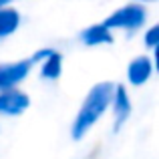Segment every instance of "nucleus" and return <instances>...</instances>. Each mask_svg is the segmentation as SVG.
<instances>
[{
  "mask_svg": "<svg viewBox=\"0 0 159 159\" xmlns=\"http://www.w3.org/2000/svg\"><path fill=\"white\" fill-rule=\"evenodd\" d=\"M113 89H115L113 81H99L89 87V91L85 93V97H83L77 113L73 115V121H70V127H69V135L73 141L79 143V141L87 139L89 133L107 117Z\"/></svg>",
  "mask_w": 159,
  "mask_h": 159,
  "instance_id": "1",
  "label": "nucleus"
},
{
  "mask_svg": "<svg viewBox=\"0 0 159 159\" xmlns=\"http://www.w3.org/2000/svg\"><path fill=\"white\" fill-rule=\"evenodd\" d=\"M103 22L113 32H121L125 36H135L149 22V6L135 4V2H125L109 12L103 18Z\"/></svg>",
  "mask_w": 159,
  "mask_h": 159,
  "instance_id": "2",
  "label": "nucleus"
},
{
  "mask_svg": "<svg viewBox=\"0 0 159 159\" xmlns=\"http://www.w3.org/2000/svg\"><path fill=\"white\" fill-rule=\"evenodd\" d=\"M34 61V73L43 83H57L65 69V57L54 47H40L30 54Z\"/></svg>",
  "mask_w": 159,
  "mask_h": 159,
  "instance_id": "3",
  "label": "nucleus"
},
{
  "mask_svg": "<svg viewBox=\"0 0 159 159\" xmlns=\"http://www.w3.org/2000/svg\"><path fill=\"white\" fill-rule=\"evenodd\" d=\"M135 105H133L131 93H129L125 83H115L113 89V97H111V105H109V113L111 115V133H121L123 127L131 121Z\"/></svg>",
  "mask_w": 159,
  "mask_h": 159,
  "instance_id": "4",
  "label": "nucleus"
},
{
  "mask_svg": "<svg viewBox=\"0 0 159 159\" xmlns=\"http://www.w3.org/2000/svg\"><path fill=\"white\" fill-rule=\"evenodd\" d=\"M34 73V61L32 57H22L14 61L0 62V91L22 87Z\"/></svg>",
  "mask_w": 159,
  "mask_h": 159,
  "instance_id": "5",
  "label": "nucleus"
},
{
  "mask_svg": "<svg viewBox=\"0 0 159 159\" xmlns=\"http://www.w3.org/2000/svg\"><path fill=\"white\" fill-rule=\"evenodd\" d=\"M153 75H155V54L151 52L135 54L127 62V69H125V85L133 87V89H141L153 79Z\"/></svg>",
  "mask_w": 159,
  "mask_h": 159,
  "instance_id": "6",
  "label": "nucleus"
},
{
  "mask_svg": "<svg viewBox=\"0 0 159 159\" xmlns=\"http://www.w3.org/2000/svg\"><path fill=\"white\" fill-rule=\"evenodd\" d=\"M30 95L22 87L0 91V119H16L30 109Z\"/></svg>",
  "mask_w": 159,
  "mask_h": 159,
  "instance_id": "7",
  "label": "nucleus"
},
{
  "mask_svg": "<svg viewBox=\"0 0 159 159\" xmlns=\"http://www.w3.org/2000/svg\"><path fill=\"white\" fill-rule=\"evenodd\" d=\"M77 40L87 48L109 47V44L115 43V32L101 20V22H91L87 26H83L77 34Z\"/></svg>",
  "mask_w": 159,
  "mask_h": 159,
  "instance_id": "8",
  "label": "nucleus"
},
{
  "mask_svg": "<svg viewBox=\"0 0 159 159\" xmlns=\"http://www.w3.org/2000/svg\"><path fill=\"white\" fill-rule=\"evenodd\" d=\"M20 26H22V12L18 6L10 4L0 8V40H6L12 34H16Z\"/></svg>",
  "mask_w": 159,
  "mask_h": 159,
  "instance_id": "9",
  "label": "nucleus"
},
{
  "mask_svg": "<svg viewBox=\"0 0 159 159\" xmlns=\"http://www.w3.org/2000/svg\"><path fill=\"white\" fill-rule=\"evenodd\" d=\"M141 43L145 52L155 54L159 48V22H147L141 28Z\"/></svg>",
  "mask_w": 159,
  "mask_h": 159,
  "instance_id": "10",
  "label": "nucleus"
},
{
  "mask_svg": "<svg viewBox=\"0 0 159 159\" xmlns=\"http://www.w3.org/2000/svg\"><path fill=\"white\" fill-rule=\"evenodd\" d=\"M125 2H135V4H143V6H151V4L159 2V0H125Z\"/></svg>",
  "mask_w": 159,
  "mask_h": 159,
  "instance_id": "11",
  "label": "nucleus"
},
{
  "mask_svg": "<svg viewBox=\"0 0 159 159\" xmlns=\"http://www.w3.org/2000/svg\"><path fill=\"white\" fill-rule=\"evenodd\" d=\"M18 0H0V8L2 6H10V4H16Z\"/></svg>",
  "mask_w": 159,
  "mask_h": 159,
  "instance_id": "12",
  "label": "nucleus"
}]
</instances>
